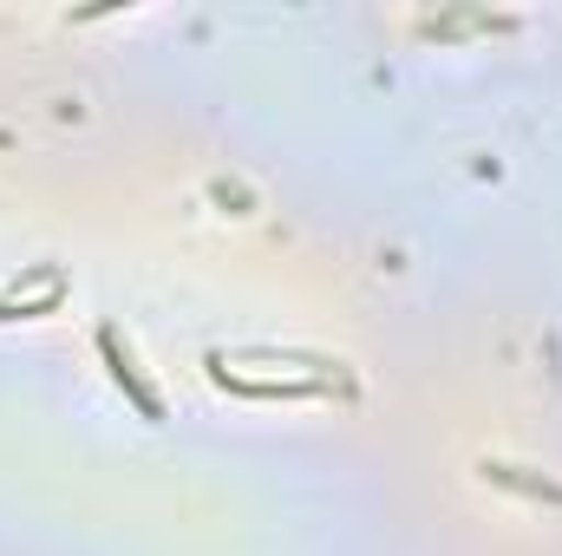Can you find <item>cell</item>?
I'll use <instances>...</instances> for the list:
<instances>
[{
    "instance_id": "1",
    "label": "cell",
    "mask_w": 562,
    "mask_h": 556,
    "mask_svg": "<svg viewBox=\"0 0 562 556\" xmlns=\"http://www.w3.org/2000/svg\"><path fill=\"white\" fill-rule=\"evenodd\" d=\"M99 354H105V367H112V380L125 387V400H132V407H138L144 419H164V400L150 393V380L138 374V360H132V347L119 341V327H112V321L99 327Z\"/></svg>"
},
{
    "instance_id": "2",
    "label": "cell",
    "mask_w": 562,
    "mask_h": 556,
    "mask_svg": "<svg viewBox=\"0 0 562 556\" xmlns=\"http://www.w3.org/2000/svg\"><path fill=\"white\" fill-rule=\"evenodd\" d=\"M484 478L491 485H504V491H524V498H543V504H562V485H550V478H537V471H524V465H484Z\"/></svg>"
}]
</instances>
